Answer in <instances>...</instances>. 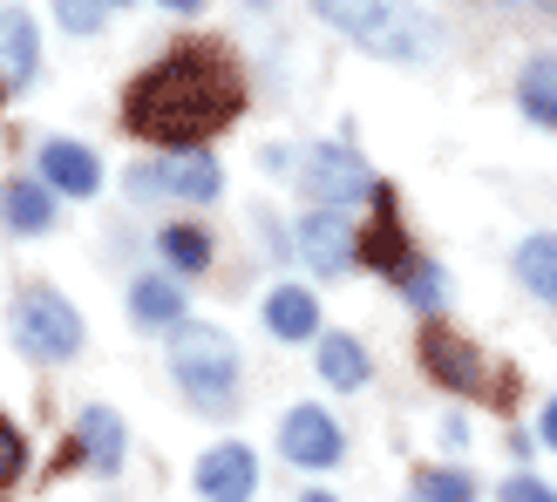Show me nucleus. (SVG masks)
<instances>
[{"mask_svg":"<svg viewBox=\"0 0 557 502\" xmlns=\"http://www.w3.org/2000/svg\"><path fill=\"white\" fill-rule=\"evenodd\" d=\"M238 109H245V81L232 68V54L218 41H177L163 62H150L129 81L123 123L144 136V143L190 150V143H205V136H218L225 123H238Z\"/></svg>","mask_w":557,"mask_h":502,"instance_id":"f257e3e1","label":"nucleus"},{"mask_svg":"<svg viewBox=\"0 0 557 502\" xmlns=\"http://www.w3.org/2000/svg\"><path fill=\"white\" fill-rule=\"evenodd\" d=\"M313 14L381 62H435L442 54V21L422 14L414 0H313Z\"/></svg>","mask_w":557,"mask_h":502,"instance_id":"f03ea898","label":"nucleus"},{"mask_svg":"<svg viewBox=\"0 0 557 502\" xmlns=\"http://www.w3.org/2000/svg\"><path fill=\"white\" fill-rule=\"evenodd\" d=\"M171 374H177V387H184L190 407H205V414L232 407L238 401V347H232V332L184 319L171 332Z\"/></svg>","mask_w":557,"mask_h":502,"instance_id":"7ed1b4c3","label":"nucleus"},{"mask_svg":"<svg viewBox=\"0 0 557 502\" xmlns=\"http://www.w3.org/2000/svg\"><path fill=\"white\" fill-rule=\"evenodd\" d=\"M422 367L449 387V394H469V401H504L510 394V380L490 367V353L483 347H469L456 326H442V319H429L422 326Z\"/></svg>","mask_w":557,"mask_h":502,"instance_id":"20e7f679","label":"nucleus"},{"mask_svg":"<svg viewBox=\"0 0 557 502\" xmlns=\"http://www.w3.org/2000/svg\"><path fill=\"white\" fill-rule=\"evenodd\" d=\"M8 326H14V347L27 360H69L82 347V319H75V305L54 286H21Z\"/></svg>","mask_w":557,"mask_h":502,"instance_id":"39448f33","label":"nucleus"},{"mask_svg":"<svg viewBox=\"0 0 557 502\" xmlns=\"http://www.w3.org/2000/svg\"><path fill=\"white\" fill-rule=\"evenodd\" d=\"M299 184H306V198H313L320 211H347L354 198H374V171L360 163L347 143H320L313 156H306V171H299Z\"/></svg>","mask_w":557,"mask_h":502,"instance_id":"423d86ee","label":"nucleus"},{"mask_svg":"<svg viewBox=\"0 0 557 502\" xmlns=\"http://www.w3.org/2000/svg\"><path fill=\"white\" fill-rule=\"evenodd\" d=\"M278 455L293 468H333L347 455V435H341V422H333L326 407L299 401V407H286V422H278Z\"/></svg>","mask_w":557,"mask_h":502,"instance_id":"0eeeda50","label":"nucleus"},{"mask_svg":"<svg viewBox=\"0 0 557 502\" xmlns=\"http://www.w3.org/2000/svg\"><path fill=\"white\" fill-rule=\"evenodd\" d=\"M198 495L205 502H252V489H259V462H252V449L245 441H218V449H205L198 455Z\"/></svg>","mask_w":557,"mask_h":502,"instance_id":"6e6552de","label":"nucleus"},{"mask_svg":"<svg viewBox=\"0 0 557 502\" xmlns=\"http://www.w3.org/2000/svg\"><path fill=\"white\" fill-rule=\"evenodd\" d=\"M360 259H368L374 272H387L395 286H401L414 265H422V259L408 251V231H401V211H395V190H387V184L374 190V225H368V238H360Z\"/></svg>","mask_w":557,"mask_h":502,"instance_id":"1a4fd4ad","label":"nucleus"},{"mask_svg":"<svg viewBox=\"0 0 557 502\" xmlns=\"http://www.w3.org/2000/svg\"><path fill=\"white\" fill-rule=\"evenodd\" d=\"M299 251H306V265H313V272L360 265V238L347 225V211H306L299 217Z\"/></svg>","mask_w":557,"mask_h":502,"instance_id":"9d476101","label":"nucleus"},{"mask_svg":"<svg viewBox=\"0 0 557 502\" xmlns=\"http://www.w3.org/2000/svg\"><path fill=\"white\" fill-rule=\"evenodd\" d=\"M129 184L136 190H171V198H190V204H211L218 190H225V171H218V156H163L157 171H136Z\"/></svg>","mask_w":557,"mask_h":502,"instance_id":"9b49d317","label":"nucleus"},{"mask_svg":"<svg viewBox=\"0 0 557 502\" xmlns=\"http://www.w3.org/2000/svg\"><path fill=\"white\" fill-rule=\"evenodd\" d=\"M41 68V35L27 8H0V96H21Z\"/></svg>","mask_w":557,"mask_h":502,"instance_id":"f8f14e48","label":"nucleus"},{"mask_svg":"<svg viewBox=\"0 0 557 502\" xmlns=\"http://www.w3.org/2000/svg\"><path fill=\"white\" fill-rule=\"evenodd\" d=\"M41 184L54 190V198H96L102 190V163L69 143V136H54V143H41Z\"/></svg>","mask_w":557,"mask_h":502,"instance_id":"ddd939ff","label":"nucleus"},{"mask_svg":"<svg viewBox=\"0 0 557 502\" xmlns=\"http://www.w3.org/2000/svg\"><path fill=\"white\" fill-rule=\"evenodd\" d=\"M265 332H272V340H286V347L320 340V305H313V292H306V286H272L265 292Z\"/></svg>","mask_w":557,"mask_h":502,"instance_id":"4468645a","label":"nucleus"},{"mask_svg":"<svg viewBox=\"0 0 557 502\" xmlns=\"http://www.w3.org/2000/svg\"><path fill=\"white\" fill-rule=\"evenodd\" d=\"M129 319L144 326V332H177V326H184V292H177L163 272L136 278V286H129Z\"/></svg>","mask_w":557,"mask_h":502,"instance_id":"2eb2a0df","label":"nucleus"},{"mask_svg":"<svg viewBox=\"0 0 557 502\" xmlns=\"http://www.w3.org/2000/svg\"><path fill=\"white\" fill-rule=\"evenodd\" d=\"M75 449H82V462H89V468L116 476V468H123V422H116V407H82Z\"/></svg>","mask_w":557,"mask_h":502,"instance_id":"dca6fc26","label":"nucleus"},{"mask_svg":"<svg viewBox=\"0 0 557 502\" xmlns=\"http://www.w3.org/2000/svg\"><path fill=\"white\" fill-rule=\"evenodd\" d=\"M313 353H320V380H326V387H341V394L368 387V347H360L354 332H320Z\"/></svg>","mask_w":557,"mask_h":502,"instance_id":"f3484780","label":"nucleus"},{"mask_svg":"<svg viewBox=\"0 0 557 502\" xmlns=\"http://www.w3.org/2000/svg\"><path fill=\"white\" fill-rule=\"evenodd\" d=\"M0 217H8V231H21V238H41L48 225H54V190L48 184H8L0 190Z\"/></svg>","mask_w":557,"mask_h":502,"instance_id":"a211bd4d","label":"nucleus"},{"mask_svg":"<svg viewBox=\"0 0 557 502\" xmlns=\"http://www.w3.org/2000/svg\"><path fill=\"white\" fill-rule=\"evenodd\" d=\"M517 102H523V116L557 129V54H531L517 75Z\"/></svg>","mask_w":557,"mask_h":502,"instance_id":"6ab92c4d","label":"nucleus"},{"mask_svg":"<svg viewBox=\"0 0 557 502\" xmlns=\"http://www.w3.org/2000/svg\"><path fill=\"white\" fill-rule=\"evenodd\" d=\"M517 278H523V286H531L544 305H557V238H550V231H537V238L517 244Z\"/></svg>","mask_w":557,"mask_h":502,"instance_id":"aec40b11","label":"nucleus"},{"mask_svg":"<svg viewBox=\"0 0 557 502\" xmlns=\"http://www.w3.org/2000/svg\"><path fill=\"white\" fill-rule=\"evenodd\" d=\"M157 244H163V259H171L177 272H205V265H211V238H205L198 225H163Z\"/></svg>","mask_w":557,"mask_h":502,"instance_id":"412c9836","label":"nucleus"},{"mask_svg":"<svg viewBox=\"0 0 557 502\" xmlns=\"http://www.w3.org/2000/svg\"><path fill=\"white\" fill-rule=\"evenodd\" d=\"M414 502H476V482L462 468H422L414 476Z\"/></svg>","mask_w":557,"mask_h":502,"instance_id":"4be33fe9","label":"nucleus"},{"mask_svg":"<svg viewBox=\"0 0 557 502\" xmlns=\"http://www.w3.org/2000/svg\"><path fill=\"white\" fill-rule=\"evenodd\" d=\"M401 292H408V305H414V313H442V299H449V278H442V272L422 259V265H414V272L401 278Z\"/></svg>","mask_w":557,"mask_h":502,"instance_id":"5701e85b","label":"nucleus"},{"mask_svg":"<svg viewBox=\"0 0 557 502\" xmlns=\"http://www.w3.org/2000/svg\"><path fill=\"white\" fill-rule=\"evenodd\" d=\"M21 468H27V441H21V428L8 422V414H0V495L21 482Z\"/></svg>","mask_w":557,"mask_h":502,"instance_id":"b1692460","label":"nucleus"},{"mask_svg":"<svg viewBox=\"0 0 557 502\" xmlns=\"http://www.w3.org/2000/svg\"><path fill=\"white\" fill-rule=\"evenodd\" d=\"M109 14V0H54V21L69 27V35H96Z\"/></svg>","mask_w":557,"mask_h":502,"instance_id":"393cba45","label":"nucleus"},{"mask_svg":"<svg viewBox=\"0 0 557 502\" xmlns=\"http://www.w3.org/2000/svg\"><path fill=\"white\" fill-rule=\"evenodd\" d=\"M496 495H504V502H557V495H550V489H544L537 476H510V482L496 489Z\"/></svg>","mask_w":557,"mask_h":502,"instance_id":"a878e982","label":"nucleus"},{"mask_svg":"<svg viewBox=\"0 0 557 502\" xmlns=\"http://www.w3.org/2000/svg\"><path fill=\"white\" fill-rule=\"evenodd\" d=\"M537 435H544V449H557V401L544 407V422H537Z\"/></svg>","mask_w":557,"mask_h":502,"instance_id":"bb28decb","label":"nucleus"},{"mask_svg":"<svg viewBox=\"0 0 557 502\" xmlns=\"http://www.w3.org/2000/svg\"><path fill=\"white\" fill-rule=\"evenodd\" d=\"M163 8H171V14H198L205 0H163Z\"/></svg>","mask_w":557,"mask_h":502,"instance_id":"cd10ccee","label":"nucleus"},{"mask_svg":"<svg viewBox=\"0 0 557 502\" xmlns=\"http://www.w3.org/2000/svg\"><path fill=\"white\" fill-rule=\"evenodd\" d=\"M299 502H333V495H326V489H306V495H299Z\"/></svg>","mask_w":557,"mask_h":502,"instance_id":"c85d7f7f","label":"nucleus"},{"mask_svg":"<svg viewBox=\"0 0 557 502\" xmlns=\"http://www.w3.org/2000/svg\"><path fill=\"white\" fill-rule=\"evenodd\" d=\"M245 8H278V0H245Z\"/></svg>","mask_w":557,"mask_h":502,"instance_id":"c756f323","label":"nucleus"},{"mask_svg":"<svg viewBox=\"0 0 557 502\" xmlns=\"http://www.w3.org/2000/svg\"><path fill=\"white\" fill-rule=\"evenodd\" d=\"M496 8H523V0H496Z\"/></svg>","mask_w":557,"mask_h":502,"instance_id":"7c9ffc66","label":"nucleus"},{"mask_svg":"<svg viewBox=\"0 0 557 502\" xmlns=\"http://www.w3.org/2000/svg\"><path fill=\"white\" fill-rule=\"evenodd\" d=\"M544 8H550V14H557V0H544Z\"/></svg>","mask_w":557,"mask_h":502,"instance_id":"2f4dec72","label":"nucleus"},{"mask_svg":"<svg viewBox=\"0 0 557 502\" xmlns=\"http://www.w3.org/2000/svg\"><path fill=\"white\" fill-rule=\"evenodd\" d=\"M109 8H123V0H109Z\"/></svg>","mask_w":557,"mask_h":502,"instance_id":"473e14b6","label":"nucleus"}]
</instances>
